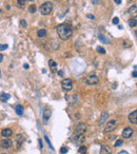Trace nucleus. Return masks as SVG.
Returning <instances> with one entry per match:
<instances>
[{"label":"nucleus","instance_id":"f704fd0d","mask_svg":"<svg viewBox=\"0 0 137 154\" xmlns=\"http://www.w3.org/2000/svg\"><path fill=\"white\" fill-rule=\"evenodd\" d=\"M118 154H129V153H128L127 151H120V152H119Z\"/></svg>","mask_w":137,"mask_h":154},{"label":"nucleus","instance_id":"4468645a","mask_svg":"<svg viewBox=\"0 0 137 154\" xmlns=\"http://www.w3.org/2000/svg\"><path fill=\"white\" fill-rule=\"evenodd\" d=\"M23 141H24V137H23L21 134H17V136H16V146H17V149L21 147V145L23 144Z\"/></svg>","mask_w":137,"mask_h":154},{"label":"nucleus","instance_id":"2eb2a0df","mask_svg":"<svg viewBox=\"0 0 137 154\" xmlns=\"http://www.w3.org/2000/svg\"><path fill=\"white\" fill-rule=\"evenodd\" d=\"M51 115H52L51 109H45L44 111H43V120H44V123H48V120L50 119Z\"/></svg>","mask_w":137,"mask_h":154},{"label":"nucleus","instance_id":"0eeeda50","mask_svg":"<svg viewBox=\"0 0 137 154\" xmlns=\"http://www.w3.org/2000/svg\"><path fill=\"white\" fill-rule=\"evenodd\" d=\"M72 140L76 141V143H78V144H83L84 140H86V137H84L83 134H76L72 137Z\"/></svg>","mask_w":137,"mask_h":154},{"label":"nucleus","instance_id":"9b49d317","mask_svg":"<svg viewBox=\"0 0 137 154\" xmlns=\"http://www.w3.org/2000/svg\"><path fill=\"white\" fill-rule=\"evenodd\" d=\"M12 134H13V131H12L10 128H5V129H3L1 131V135L3 136L4 138H10Z\"/></svg>","mask_w":137,"mask_h":154},{"label":"nucleus","instance_id":"6ab92c4d","mask_svg":"<svg viewBox=\"0 0 137 154\" xmlns=\"http://www.w3.org/2000/svg\"><path fill=\"white\" fill-rule=\"evenodd\" d=\"M37 35H38L39 38L45 37V35H46V31L44 30V29H40V30H38V32H37Z\"/></svg>","mask_w":137,"mask_h":154},{"label":"nucleus","instance_id":"c03bdc74","mask_svg":"<svg viewBox=\"0 0 137 154\" xmlns=\"http://www.w3.org/2000/svg\"><path fill=\"white\" fill-rule=\"evenodd\" d=\"M1 154H7V153H1Z\"/></svg>","mask_w":137,"mask_h":154},{"label":"nucleus","instance_id":"1a4fd4ad","mask_svg":"<svg viewBox=\"0 0 137 154\" xmlns=\"http://www.w3.org/2000/svg\"><path fill=\"white\" fill-rule=\"evenodd\" d=\"M109 119V113H108L107 111H104L101 113V116H100V119H99V126H101V125H103L106 121Z\"/></svg>","mask_w":137,"mask_h":154},{"label":"nucleus","instance_id":"4c0bfd02","mask_svg":"<svg viewBox=\"0 0 137 154\" xmlns=\"http://www.w3.org/2000/svg\"><path fill=\"white\" fill-rule=\"evenodd\" d=\"M115 3H117V4H120V3H121V0H115Z\"/></svg>","mask_w":137,"mask_h":154},{"label":"nucleus","instance_id":"bb28decb","mask_svg":"<svg viewBox=\"0 0 137 154\" xmlns=\"http://www.w3.org/2000/svg\"><path fill=\"white\" fill-rule=\"evenodd\" d=\"M44 139H45V140H46V143H48V145H49V147L50 148H51V149L52 150H54V148H53V146H52V144H51V141H50V139H49V137H48V136H44Z\"/></svg>","mask_w":137,"mask_h":154},{"label":"nucleus","instance_id":"c9c22d12","mask_svg":"<svg viewBox=\"0 0 137 154\" xmlns=\"http://www.w3.org/2000/svg\"><path fill=\"white\" fill-rule=\"evenodd\" d=\"M132 75H133V77H137V71H134Z\"/></svg>","mask_w":137,"mask_h":154},{"label":"nucleus","instance_id":"f3484780","mask_svg":"<svg viewBox=\"0 0 137 154\" xmlns=\"http://www.w3.org/2000/svg\"><path fill=\"white\" fill-rule=\"evenodd\" d=\"M100 154H112V152H111L109 147L102 146V147H101V149H100Z\"/></svg>","mask_w":137,"mask_h":154},{"label":"nucleus","instance_id":"5701e85b","mask_svg":"<svg viewBox=\"0 0 137 154\" xmlns=\"http://www.w3.org/2000/svg\"><path fill=\"white\" fill-rule=\"evenodd\" d=\"M36 11H37V7L35 4H31L30 7H29V12H30V13H35Z\"/></svg>","mask_w":137,"mask_h":154},{"label":"nucleus","instance_id":"dca6fc26","mask_svg":"<svg viewBox=\"0 0 137 154\" xmlns=\"http://www.w3.org/2000/svg\"><path fill=\"white\" fill-rule=\"evenodd\" d=\"M98 38H99V40H100L102 43H106V44H110V39L109 38H107L104 35H99L98 36Z\"/></svg>","mask_w":137,"mask_h":154},{"label":"nucleus","instance_id":"6e6552de","mask_svg":"<svg viewBox=\"0 0 137 154\" xmlns=\"http://www.w3.org/2000/svg\"><path fill=\"white\" fill-rule=\"evenodd\" d=\"M133 133H134V131H133L132 128H126V129L122 131L121 135H122V137H123V138H130L131 136L133 135Z\"/></svg>","mask_w":137,"mask_h":154},{"label":"nucleus","instance_id":"cd10ccee","mask_svg":"<svg viewBox=\"0 0 137 154\" xmlns=\"http://www.w3.org/2000/svg\"><path fill=\"white\" fill-rule=\"evenodd\" d=\"M27 25H28V23H27V21L25 20H20V27L21 28H27Z\"/></svg>","mask_w":137,"mask_h":154},{"label":"nucleus","instance_id":"39448f33","mask_svg":"<svg viewBox=\"0 0 137 154\" xmlns=\"http://www.w3.org/2000/svg\"><path fill=\"white\" fill-rule=\"evenodd\" d=\"M61 86H62V89L65 90V91H71V90L73 89V82L70 78L63 79L62 82H61Z\"/></svg>","mask_w":137,"mask_h":154},{"label":"nucleus","instance_id":"f257e3e1","mask_svg":"<svg viewBox=\"0 0 137 154\" xmlns=\"http://www.w3.org/2000/svg\"><path fill=\"white\" fill-rule=\"evenodd\" d=\"M56 32H57V35L59 36L60 39L68 40L70 37L72 36V33H73L72 25L70 24V23H61V24L57 25Z\"/></svg>","mask_w":137,"mask_h":154},{"label":"nucleus","instance_id":"2f4dec72","mask_svg":"<svg viewBox=\"0 0 137 154\" xmlns=\"http://www.w3.org/2000/svg\"><path fill=\"white\" fill-rule=\"evenodd\" d=\"M112 22H113V24H117V23L119 22V19L117 18V17H115V18H113Z\"/></svg>","mask_w":137,"mask_h":154},{"label":"nucleus","instance_id":"7ed1b4c3","mask_svg":"<svg viewBox=\"0 0 137 154\" xmlns=\"http://www.w3.org/2000/svg\"><path fill=\"white\" fill-rule=\"evenodd\" d=\"M84 83H87V85H97V83L99 82V78L97 75H89V76H87L86 78L83 79Z\"/></svg>","mask_w":137,"mask_h":154},{"label":"nucleus","instance_id":"b1692460","mask_svg":"<svg viewBox=\"0 0 137 154\" xmlns=\"http://www.w3.org/2000/svg\"><path fill=\"white\" fill-rule=\"evenodd\" d=\"M49 65H50V66H51V69H53V70H54V69H55V68H56V66H57V63L55 62L54 60H52V59H51V60H50V61H49Z\"/></svg>","mask_w":137,"mask_h":154},{"label":"nucleus","instance_id":"ddd939ff","mask_svg":"<svg viewBox=\"0 0 137 154\" xmlns=\"http://www.w3.org/2000/svg\"><path fill=\"white\" fill-rule=\"evenodd\" d=\"M128 13L130 14V16L132 18H136L137 17V7L136 5H132L129 10H128Z\"/></svg>","mask_w":137,"mask_h":154},{"label":"nucleus","instance_id":"473e14b6","mask_svg":"<svg viewBox=\"0 0 137 154\" xmlns=\"http://www.w3.org/2000/svg\"><path fill=\"white\" fill-rule=\"evenodd\" d=\"M87 17H88L89 19H94V18H95L94 15H91V14H88V15H87Z\"/></svg>","mask_w":137,"mask_h":154},{"label":"nucleus","instance_id":"79ce46f5","mask_svg":"<svg viewBox=\"0 0 137 154\" xmlns=\"http://www.w3.org/2000/svg\"><path fill=\"white\" fill-rule=\"evenodd\" d=\"M28 1H30V2H32V1H34V0H27V2H28Z\"/></svg>","mask_w":137,"mask_h":154},{"label":"nucleus","instance_id":"f03ea898","mask_svg":"<svg viewBox=\"0 0 137 154\" xmlns=\"http://www.w3.org/2000/svg\"><path fill=\"white\" fill-rule=\"evenodd\" d=\"M53 3L52 2H50V1H48V2H44L43 4H41L40 5V13L42 14V15H49L50 13H51L52 11H53Z\"/></svg>","mask_w":137,"mask_h":154},{"label":"nucleus","instance_id":"c756f323","mask_svg":"<svg viewBox=\"0 0 137 154\" xmlns=\"http://www.w3.org/2000/svg\"><path fill=\"white\" fill-rule=\"evenodd\" d=\"M68 151H69V149L66 147H62L60 149V153L61 154H65V153H68Z\"/></svg>","mask_w":137,"mask_h":154},{"label":"nucleus","instance_id":"a878e982","mask_svg":"<svg viewBox=\"0 0 137 154\" xmlns=\"http://www.w3.org/2000/svg\"><path fill=\"white\" fill-rule=\"evenodd\" d=\"M86 151H87V148L84 146H81L79 148V150H78V152H79L80 154H84V153H86Z\"/></svg>","mask_w":137,"mask_h":154},{"label":"nucleus","instance_id":"a211bd4d","mask_svg":"<svg viewBox=\"0 0 137 154\" xmlns=\"http://www.w3.org/2000/svg\"><path fill=\"white\" fill-rule=\"evenodd\" d=\"M8 99H10V95L7 94V93H1L0 94V100L3 101V103H5V101H7Z\"/></svg>","mask_w":137,"mask_h":154},{"label":"nucleus","instance_id":"7c9ffc66","mask_svg":"<svg viewBox=\"0 0 137 154\" xmlns=\"http://www.w3.org/2000/svg\"><path fill=\"white\" fill-rule=\"evenodd\" d=\"M7 49V44H0V51H4Z\"/></svg>","mask_w":137,"mask_h":154},{"label":"nucleus","instance_id":"20e7f679","mask_svg":"<svg viewBox=\"0 0 137 154\" xmlns=\"http://www.w3.org/2000/svg\"><path fill=\"white\" fill-rule=\"evenodd\" d=\"M117 124H118V121L116 119L110 120L109 123L107 124L106 128H104V133H110V132H112L113 130H115V128L117 127Z\"/></svg>","mask_w":137,"mask_h":154},{"label":"nucleus","instance_id":"a18cd8bd","mask_svg":"<svg viewBox=\"0 0 137 154\" xmlns=\"http://www.w3.org/2000/svg\"><path fill=\"white\" fill-rule=\"evenodd\" d=\"M0 75H1V72H0Z\"/></svg>","mask_w":137,"mask_h":154},{"label":"nucleus","instance_id":"ea45409f","mask_svg":"<svg viewBox=\"0 0 137 154\" xmlns=\"http://www.w3.org/2000/svg\"><path fill=\"white\" fill-rule=\"evenodd\" d=\"M135 36H136V39H137V30L135 31Z\"/></svg>","mask_w":137,"mask_h":154},{"label":"nucleus","instance_id":"aec40b11","mask_svg":"<svg viewBox=\"0 0 137 154\" xmlns=\"http://www.w3.org/2000/svg\"><path fill=\"white\" fill-rule=\"evenodd\" d=\"M128 22H129V25H130L131 28H135L136 25H137V20L135 18H130Z\"/></svg>","mask_w":137,"mask_h":154},{"label":"nucleus","instance_id":"c85d7f7f","mask_svg":"<svg viewBox=\"0 0 137 154\" xmlns=\"http://www.w3.org/2000/svg\"><path fill=\"white\" fill-rule=\"evenodd\" d=\"M122 144H123V140H122V139H118V140L115 143V145H114V146H115L116 148H117V147H119V146H121Z\"/></svg>","mask_w":137,"mask_h":154},{"label":"nucleus","instance_id":"37998d69","mask_svg":"<svg viewBox=\"0 0 137 154\" xmlns=\"http://www.w3.org/2000/svg\"><path fill=\"white\" fill-rule=\"evenodd\" d=\"M1 13H2V11H1V10H0V14H1Z\"/></svg>","mask_w":137,"mask_h":154},{"label":"nucleus","instance_id":"58836bf2","mask_svg":"<svg viewBox=\"0 0 137 154\" xmlns=\"http://www.w3.org/2000/svg\"><path fill=\"white\" fill-rule=\"evenodd\" d=\"M23 68H24V69H29V65H28V63H25V65L23 66Z\"/></svg>","mask_w":137,"mask_h":154},{"label":"nucleus","instance_id":"72a5a7b5","mask_svg":"<svg viewBox=\"0 0 137 154\" xmlns=\"http://www.w3.org/2000/svg\"><path fill=\"white\" fill-rule=\"evenodd\" d=\"M38 141H39V147H40V149H42L43 148V145L41 143V139H38Z\"/></svg>","mask_w":137,"mask_h":154},{"label":"nucleus","instance_id":"a19ab883","mask_svg":"<svg viewBox=\"0 0 137 154\" xmlns=\"http://www.w3.org/2000/svg\"><path fill=\"white\" fill-rule=\"evenodd\" d=\"M96 2H97L96 0H93V3H96Z\"/></svg>","mask_w":137,"mask_h":154},{"label":"nucleus","instance_id":"f8f14e48","mask_svg":"<svg viewBox=\"0 0 137 154\" xmlns=\"http://www.w3.org/2000/svg\"><path fill=\"white\" fill-rule=\"evenodd\" d=\"M12 140L10 138H5L3 140H1V147L4 148V149H8V148L12 147Z\"/></svg>","mask_w":137,"mask_h":154},{"label":"nucleus","instance_id":"9d476101","mask_svg":"<svg viewBox=\"0 0 137 154\" xmlns=\"http://www.w3.org/2000/svg\"><path fill=\"white\" fill-rule=\"evenodd\" d=\"M129 120H130L131 124L137 125V110H136V111H134V112H132V113H130Z\"/></svg>","mask_w":137,"mask_h":154},{"label":"nucleus","instance_id":"412c9836","mask_svg":"<svg viewBox=\"0 0 137 154\" xmlns=\"http://www.w3.org/2000/svg\"><path fill=\"white\" fill-rule=\"evenodd\" d=\"M23 107L22 106H20V104H18V106L16 107V113H17V115H20L21 116L22 114H23Z\"/></svg>","mask_w":137,"mask_h":154},{"label":"nucleus","instance_id":"e433bc0d","mask_svg":"<svg viewBox=\"0 0 137 154\" xmlns=\"http://www.w3.org/2000/svg\"><path fill=\"white\" fill-rule=\"evenodd\" d=\"M2 60H3V55L0 54V62H2Z\"/></svg>","mask_w":137,"mask_h":154},{"label":"nucleus","instance_id":"4be33fe9","mask_svg":"<svg viewBox=\"0 0 137 154\" xmlns=\"http://www.w3.org/2000/svg\"><path fill=\"white\" fill-rule=\"evenodd\" d=\"M25 3H27V0H17V5L19 7H24Z\"/></svg>","mask_w":137,"mask_h":154},{"label":"nucleus","instance_id":"393cba45","mask_svg":"<svg viewBox=\"0 0 137 154\" xmlns=\"http://www.w3.org/2000/svg\"><path fill=\"white\" fill-rule=\"evenodd\" d=\"M96 51H97L99 54H106V50H104L103 48H101V46H97Z\"/></svg>","mask_w":137,"mask_h":154},{"label":"nucleus","instance_id":"423d86ee","mask_svg":"<svg viewBox=\"0 0 137 154\" xmlns=\"http://www.w3.org/2000/svg\"><path fill=\"white\" fill-rule=\"evenodd\" d=\"M87 125L84 123H80L76 126V134H84V132L87 131Z\"/></svg>","mask_w":137,"mask_h":154}]
</instances>
